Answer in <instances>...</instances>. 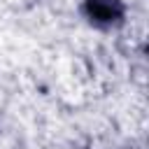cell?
<instances>
[{
	"instance_id": "6da1fadb",
	"label": "cell",
	"mask_w": 149,
	"mask_h": 149,
	"mask_svg": "<svg viewBox=\"0 0 149 149\" xmlns=\"http://www.w3.org/2000/svg\"><path fill=\"white\" fill-rule=\"evenodd\" d=\"M88 9L95 19L100 21H112L114 16H119V5L116 0H88Z\"/></svg>"
}]
</instances>
